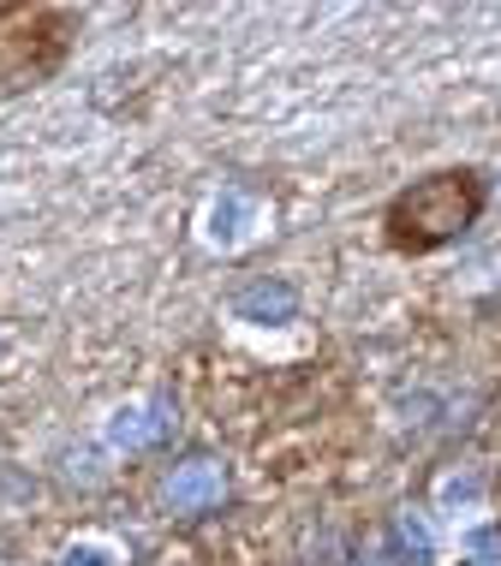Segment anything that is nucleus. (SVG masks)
<instances>
[{
    "label": "nucleus",
    "instance_id": "f257e3e1",
    "mask_svg": "<svg viewBox=\"0 0 501 566\" xmlns=\"http://www.w3.org/2000/svg\"><path fill=\"white\" fill-rule=\"evenodd\" d=\"M483 209H490V179L478 167H442V174H424L388 197L383 239L400 256H430L460 233H472Z\"/></svg>",
    "mask_w": 501,
    "mask_h": 566
},
{
    "label": "nucleus",
    "instance_id": "f03ea898",
    "mask_svg": "<svg viewBox=\"0 0 501 566\" xmlns=\"http://www.w3.org/2000/svg\"><path fill=\"white\" fill-rule=\"evenodd\" d=\"M84 12L60 0H0V96L49 84L79 49Z\"/></svg>",
    "mask_w": 501,
    "mask_h": 566
}]
</instances>
